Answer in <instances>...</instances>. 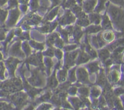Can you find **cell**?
I'll return each mask as SVG.
<instances>
[{
  "mask_svg": "<svg viewBox=\"0 0 124 110\" xmlns=\"http://www.w3.org/2000/svg\"><path fill=\"white\" fill-rule=\"evenodd\" d=\"M94 4H95V1L94 0H89L87 2H86V3L84 5V7L87 10H92L93 8Z\"/></svg>",
  "mask_w": 124,
  "mask_h": 110,
  "instance_id": "6da1fadb",
  "label": "cell"
},
{
  "mask_svg": "<svg viewBox=\"0 0 124 110\" xmlns=\"http://www.w3.org/2000/svg\"><path fill=\"white\" fill-rule=\"evenodd\" d=\"M104 37H105V39H107V41H111V40L113 38V34L111 32H110V31L107 32L105 33V35H104Z\"/></svg>",
  "mask_w": 124,
  "mask_h": 110,
  "instance_id": "7a4b0ae2",
  "label": "cell"
},
{
  "mask_svg": "<svg viewBox=\"0 0 124 110\" xmlns=\"http://www.w3.org/2000/svg\"><path fill=\"white\" fill-rule=\"evenodd\" d=\"M111 1L116 4H122L124 2V0H111Z\"/></svg>",
  "mask_w": 124,
  "mask_h": 110,
  "instance_id": "3957f363",
  "label": "cell"
}]
</instances>
